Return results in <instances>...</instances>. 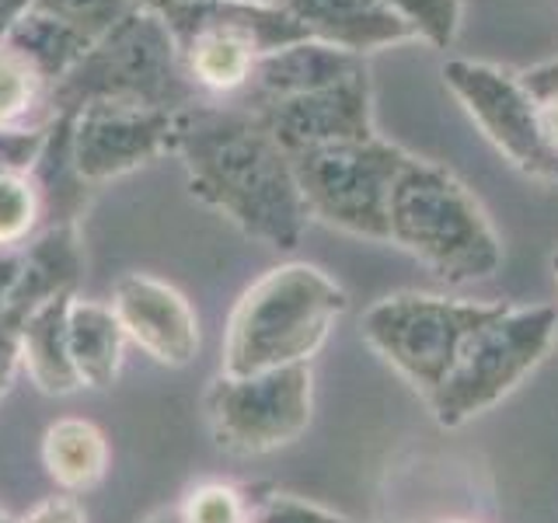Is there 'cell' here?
Wrapping results in <instances>:
<instances>
[{
	"instance_id": "cell-1",
	"label": "cell",
	"mask_w": 558,
	"mask_h": 523,
	"mask_svg": "<svg viewBox=\"0 0 558 523\" xmlns=\"http://www.w3.org/2000/svg\"><path fill=\"white\" fill-rule=\"evenodd\" d=\"M174 154L189 192L269 248H296L311 220L290 154L252 109L192 101L179 112Z\"/></svg>"
},
{
	"instance_id": "cell-2",
	"label": "cell",
	"mask_w": 558,
	"mask_h": 523,
	"mask_svg": "<svg viewBox=\"0 0 558 523\" xmlns=\"http://www.w3.org/2000/svg\"><path fill=\"white\" fill-rule=\"evenodd\" d=\"M345 311V290L318 266L287 262L241 293L227 321L223 374L252 377L307 363Z\"/></svg>"
},
{
	"instance_id": "cell-3",
	"label": "cell",
	"mask_w": 558,
	"mask_h": 523,
	"mask_svg": "<svg viewBox=\"0 0 558 523\" xmlns=\"http://www.w3.org/2000/svg\"><path fill=\"white\" fill-rule=\"evenodd\" d=\"M388 241L447 283H475L502 266V244L482 203L453 171L412 157L388 203Z\"/></svg>"
},
{
	"instance_id": "cell-4",
	"label": "cell",
	"mask_w": 558,
	"mask_h": 523,
	"mask_svg": "<svg viewBox=\"0 0 558 523\" xmlns=\"http://www.w3.org/2000/svg\"><path fill=\"white\" fill-rule=\"evenodd\" d=\"M95 101L147 105V109L168 112H182L196 101L182 49L154 8L136 4L66 70V77L49 95V119Z\"/></svg>"
},
{
	"instance_id": "cell-5",
	"label": "cell",
	"mask_w": 558,
	"mask_h": 523,
	"mask_svg": "<svg viewBox=\"0 0 558 523\" xmlns=\"http://www.w3.org/2000/svg\"><path fill=\"white\" fill-rule=\"evenodd\" d=\"M154 11L179 42L192 87H206L214 95L244 92L266 52L311 39L269 0H185Z\"/></svg>"
},
{
	"instance_id": "cell-6",
	"label": "cell",
	"mask_w": 558,
	"mask_h": 523,
	"mask_svg": "<svg viewBox=\"0 0 558 523\" xmlns=\"http://www.w3.org/2000/svg\"><path fill=\"white\" fill-rule=\"evenodd\" d=\"M510 304L450 301L433 293H395L363 314V339L426 398L447 380L461 349Z\"/></svg>"
},
{
	"instance_id": "cell-7",
	"label": "cell",
	"mask_w": 558,
	"mask_h": 523,
	"mask_svg": "<svg viewBox=\"0 0 558 523\" xmlns=\"http://www.w3.org/2000/svg\"><path fill=\"white\" fill-rule=\"evenodd\" d=\"M558 311L551 304L506 307L499 318L478 328L461 349L447 380L429 398L440 426H461L502 401L555 342Z\"/></svg>"
},
{
	"instance_id": "cell-8",
	"label": "cell",
	"mask_w": 558,
	"mask_h": 523,
	"mask_svg": "<svg viewBox=\"0 0 558 523\" xmlns=\"http://www.w3.org/2000/svg\"><path fill=\"white\" fill-rule=\"evenodd\" d=\"M307 214L345 234L388 241V203L409 154L388 139H353L290 157Z\"/></svg>"
},
{
	"instance_id": "cell-9",
	"label": "cell",
	"mask_w": 558,
	"mask_h": 523,
	"mask_svg": "<svg viewBox=\"0 0 558 523\" xmlns=\"http://www.w3.org/2000/svg\"><path fill=\"white\" fill-rule=\"evenodd\" d=\"M206 415L217 447L238 458H258L293 443L311 426V366L227 377L220 374L206 394Z\"/></svg>"
},
{
	"instance_id": "cell-10",
	"label": "cell",
	"mask_w": 558,
	"mask_h": 523,
	"mask_svg": "<svg viewBox=\"0 0 558 523\" xmlns=\"http://www.w3.org/2000/svg\"><path fill=\"white\" fill-rule=\"evenodd\" d=\"M444 84L520 171L558 182V150H551L541 136L537 101L523 87L520 74L493 63L450 60L444 66Z\"/></svg>"
},
{
	"instance_id": "cell-11",
	"label": "cell",
	"mask_w": 558,
	"mask_h": 523,
	"mask_svg": "<svg viewBox=\"0 0 558 523\" xmlns=\"http://www.w3.org/2000/svg\"><path fill=\"white\" fill-rule=\"evenodd\" d=\"M70 115V147L77 174L87 185L112 182L174 150L179 112L147 105L95 101Z\"/></svg>"
},
{
	"instance_id": "cell-12",
	"label": "cell",
	"mask_w": 558,
	"mask_h": 523,
	"mask_svg": "<svg viewBox=\"0 0 558 523\" xmlns=\"http://www.w3.org/2000/svg\"><path fill=\"white\" fill-rule=\"evenodd\" d=\"M248 109V105H244ZM276 144L290 157L304 150H318L331 144H353V139H371L374 133V109H371V74L366 66L353 70L349 77L318 87V92L293 95L283 101L255 105L252 109Z\"/></svg>"
},
{
	"instance_id": "cell-13",
	"label": "cell",
	"mask_w": 558,
	"mask_h": 523,
	"mask_svg": "<svg viewBox=\"0 0 558 523\" xmlns=\"http://www.w3.org/2000/svg\"><path fill=\"white\" fill-rule=\"evenodd\" d=\"M112 311L150 360L165 366H185L199 353V318L185 296L165 279L154 276H122L116 283Z\"/></svg>"
},
{
	"instance_id": "cell-14",
	"label": "cell",
	"mask_w": 558,
	"mask_h": 523,
	"mask_svg": "<svg viewBox=\"0 0 558 523\" xmlns=\"http://www.w3.org/2000/svg\"><path fill=\"white\" fill-rule=\"evenodd\" d=\"M287 11L311 39L336 46L353 57L418 39L415 28L384 4V0H269Z\"/></svg>"
},
{
	"instance_id": "cell-15",
	"label": "cell",
	"mask_w": 558,
	"mask_h": 523,
	"mask_svg": "<svg viewBox=\"0 0 558 523\" xmlns=\"http://www.w3.org/2000/svg\"><path fill=\"white\" fill-rule=\"evenodd\" d=\"M366 66L353 52H342L336 46H325L318 39H301L290 42L276 52H266L248 81V98L241 105H269V101H283L293 95H307L318 92V87H328L342 77H349L353 70Z\"/></svg>"
},
{
	"instance_id": "cell-16",
	"label": "cell",
	"mask_w": 558,
	"mask_h": 523,
	"mask_svg": "<svg viewBox=\"0 0 558 523\" xmlns=\"http://www.w3.org/2000/svg\"><path fill=\"white\" fill-rule=\"evenodd\" d=\"M81 269H84V255H81L77 223L46 227L43 234L32 238V244H25L22 279H17L11 307L0 318V325L17 328L39 304L52 301L60 293H74Z\"/></svg>"
},
{
	"instance_id": "cell-17",
	"label": "cell",
	"mask_w": 558,
	"mask_h": 523,
	"mask_svg": "<svg viewBox=\"0 0 558 523\" xmlns=\"http://www.w3.org/2000/svg\"><path fill=\"white\" fill-rule=\"evenodd\" d=\"M70 304H74V293H60L17 325L22 363L46 394H74L84 388L74 356H70Z\"/></svg>"
},
{
	"instance_id": "cell-18",
	"label": "cell",
	"mask_w": 558,
	"mask_h": 523,
	"mask_svg": "<svg viewBox=\"0 0 558 523\" xmlns=\"http://www.w3.org/2000/svg\"><path fill=\"white\" fill-rule=\"evenodd\" d=\"M126 331H122L112 304L77 301L70 304V356L84 388H109L119 377Z\"/></svg>"
},
{
	"instance_id": "cell-19",
	"label": "cell",
	"mask_w": 558,
	"mask_h": 523,
	"mask_svg": "<svg viewBox=\"0 0 558 523\" xmlns=\"http://www.w3.org/2000/svg\"><path fill=\"white\" fill-rule=\"evenodd\" d=\"M43 461L49 478L66 492H84L105 478L109 467V443L105 433L87 418H60L46 429Z\"/></svg>"
},
{
	"instance_id": "cell-20",
	"label": "cell",
	"mask_w": 558,
	"mask_h": 523,
	"mask_svg": "<svg viewBox=\"0 0 558 523\" xmlns=\"http://www.w3.org/2000/svg\"><path fill=\"white\" fill-rule=\"evenodd\" d=\"M52 87L22 52L0 42V130H39L49 122Z\"/></svg>"
},
{
	"instance_id": "cell-21",
	"label": "cell",
	"mask_w": 558,
	"mask_h": 523,
	"mask_svg": "<svg viewBox=\"0 0 558 523\" xmlns=\"http://www.w3.org/2000/svg\"><path fill=\"white\" fill-rule=\"evenodd\" d=\"M136 8V0H28L25 11L57 25L84 49H92L105 32H112Z\"/></svg>"
},
{
	"instance_id": "cell-22",
	"label": "cell",
	"mask_w": 558,
	"mask_h": 523,
	"mask_svg": "<svg viewBox=\"0 0 558 523\" xmlns=\"http://www.w3.org/2000/svg\"><path fill=\"white\" fill-rule=\"evenodd\" d=\"M39 220V192H35L28 171H0V248L25 244Z\"/></svg>"
},
{
	"instance_id": "cell-23",
	"label": "cell",
	"mask_w": 558,
	"mask_h": 523,
	"mask_svg": "<svg viewBox=\"0 0 558 523\" xmlns=\"http://www.w3.org/2000/svg\"><path fill=\"white\" fill-rule=\"evenodd\" d=\"M401 22L415 28L429 46H450L461 25V0H384Z\"/></svg>"
},
{
	"instance_id": "cell-24",
	"label": "cell",
	"mask_w": 558,
	"mask_h": 523,
	"mask_svg": "<svg viewBox=\"0 0 558 523\" xmlns=\"http://www.w3.org/2000/svg\"><path fill=\"white\" fill-rule=\"evenodd\" d=\"M179 516L182 523H248V502L234 485L206 482L185 496Z\"/></svg>"
},
{
	"instance_id": "cell-25",
	"label": "cell",
	"mask_w": 558,
	"mask_h": 523,
	"mask_svg": "<svg viewBox=\"0 0 558 523\" xmlns=\"http://www.w3.org/2000/svg\"><path fill=\"white\" fill-rule=\"evenodd\" d=\"M252 523H349L336 513L322 510V506H311L304 499L293 496H269L258 506Z\"/></svg>"
},
{
	"instance_id": "cell-26",
	"label": "cell",
	"mask_w": 558,
	"mask_h": 523,
	"mask_svg": "<svg viewBox=\"0 0 558 523\" xmlns=\"http://www.w3.org/2000/svg\"><path fill=\"white\" fill-rule=\"evenodd\" d=\"M43 144H46V126L0 130V171H32Z\"/></svg>"
},
{
	"instance_id": "cell-27",
	"label": "cell",
	"mask_w": 558,
	"mask_h": 523,
	"mask_svg": "<svg viewBox=\"0 0 558 523\" xmlns=\"http://www.w3.org/2000/svg\"><path fill=\"white\" fill-rule=\"evenodd\" d=\"M22 523H87V516L74 496H49Z\"/></svg>"
},
{
	"instance_id": "cell-28",
	"label": "cell",
	"mask_w": 558,
	"mask_h": 523,
	"mask_svg": "<svg viewBox=\"0 0 558 523\" xmlns=\"http://www.w3.org/2000/svg\"><path fill=\"white\" fill-rule=\"evenodd\" d=\"M25 266V244H14V248H0V318L11 307V296L17 290V279H22Z\"/></svg>"
},
{
	"instance_id": "cell-29",
	"label": "cell",
	"mask_w": 558,
	"mask_h": 523,
	"mask_svg": "<svg viewBox=\"0 0 558 523\" xmlns=\"http://www.w3.org/2000/svg\"><path fill=\"white\" fill-rule=\"evenodd\" d=\"M22 363V345H17V328L0 325V398L11 391V380Z\"/></svg>"
},
{
	"instance_id": "cell-30",
	"label": "cell",
	"mask_w": 558,
	"mask_h": 523,
	"mask_svg": "<svg viewBox=\"0 0 558 523\" xmlns=\"http://www.w3.org/2000/svg\"><path fill=\"white\" fill-rule=\"evenodd\" d=\"M520 81H523V87L531 92L534 101H545V98L558 95V60L541 63V66H534V70H523Z\"/></svg>"
},
{
	"instance_id": "cell-31",
	"label": "cell",
	"mask_w": 558,
	"mask_h": 523,
	"mask_svg": "<svg viewBox=\"0 0 558 523\" xmlns=\"http://www.w3.org/2000/svg\"><path fill=\"white\" fill-rule=\"evenodd\" d=\"M537 122H541V136L551 150H558V95L537 101Z\"/></svg>"
},
{
	"instance_id": "cell-32",
	"label": "cell",
	"mask_w": 558,
	"mask_h": 523,
	"mask_svg": "<svg viewBox=\"0 0 558 523\" xmlns=\"http://www.w3.org/2000/svg\"><path fill=\"white\" fill-rule=\"evenodd\" d=\"M28 0H0V39L8 35V28L14 25V17L25 11Z\"/></svg>"
},
{
	"instance_id": "cell-33",
	"label": "cell",
	"mask_w": 558,
	"mask_h": 523,
	"mask_svg": "<svg viewBox=\"0 0 558 523\" xmlns=\"http://www.w3.org/2000/svg\"><path fill=\"white\" fill-rule=\"evenodd\" d=\"M140 8H161V4H185V0H136Z\"/></svg>"
},
{
	"instance_id": "cell-34",
	"label": "cell",
	"mask_w": 558,
	"mask_h": 523,
	"mask_svg": "<svg viewBox=\"0 0 558 523\" xmlns=\"http://www.w3.org/2000/svg\"><path fill=\"white\" fill-rule=\"evenodd\" d=\"M150 523H182V516H179V513H171V516H154Z\"/></svg>"
},
{
	"instance_id": "cell-35",
	"label": "cell",
	"mask_w": 558,
	"mask_h": 523,
	"mask_svg": "<svg viewBox=\"0 0 558 523\" xmlns=\"http://www.w3.org/2000/svg\"><path fill=\"white\" fill-rule=\"evenodd\" d=\"M551 266H555V279H558V252H555V258H551Z\"/></svg>"
},
{
	"instance_id": "cell-36",
	"label": "cell",
	"mask_w": 558,
	"mask_h": 523,
	"mask_svg": "<svg viewBox=\"0 0 558 523\" xmlns=\"http://www.w3.org/2000/svg\"><path fill=\"white\" fill-rule=\"evenodd\" d=\"M444 523H471V520H444Z\"/></svg>"
},
{
	"instance_id": "cell-37",
	"label": "cell",
	"mask_w": 558,
	"mask_h": 523,
	"mask_svg": "<svg viewBox=\"0 0 558 523\" xmlns=\"http://www.w3.org/2000/svg\"><path fill=\"white\" fill-rule=\"evenodd\" d=\"M0 523H11V520H8V516H4V520H0Z\"/></svg>"
},
{
	"instance_id": "cell-38",
	"label": "cell",
	"mask_w": 558,
	"mask_h": 523,
	"mask_svg": "<svg viewBox=\"0 0 558 523\" xmlns=\"http://www.w3.org/2000/svg\"><path fill=\"white\" fill-rule=\"evenodd\" d=\"M0 520H4V513H0Z\"/></svg>"
},
{
	"instance_id": "cell-39",
	"label": "cell",
	"mask_w": 558,
	"mask_h": 523,
	"mask_svg": "<svg viewBox=\"0 0 558 523\" xmlns=\"http://www.w3.org/2000/svg\"><path fill=\"white\" fill-rule=\"evenodd\" d=\"M248 523H252V520H248Z\"/></svg>"
}]
</instances>
